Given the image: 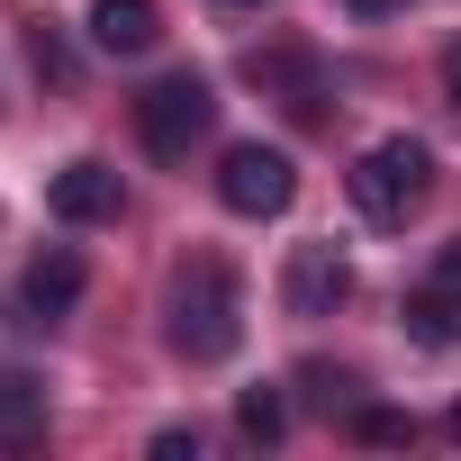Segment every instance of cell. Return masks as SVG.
Instances as JSON below:
<instances>
[{"instance_id":"9a60e30c","label":"cell","mask_w":461,"mask_h":461,"mask_svg":"<svg viewBox=\"0 0 461 461\" xmlns=\"http://www.w3.org/2000/svg\"><path fill=\"white\" fill-rule=\"evenodd\" d=\"M434 290H443V299H461V236L434 254Z\"/></svg>"},{"instance_id":"4fadbf2b","label":"cell","mask_w":461,"mask_h":461,"mask_svg":"<svg viewBox=\"0 0 461 461\" xmlns=\"http://www.w3.org/2000/svg\"><path fill=\"white\" fill-rule=\"evenodd\" d=\"M299 380H308V398H317V407H353V389H362L353 371H326V362H308Z\"/></svg>"},{"instance_id":"ac0fdd59","label":"cell","mask_w":461,"mask_h":461,"mask_svg":"<svg viewBox=\"0 0 461 461\" xmlns=\"http://www.w3.org/2000/svg\"><path fill=\"white\" fill-rule=\"evenodd\" d=\"M443 434H452V443H461V398H452V416H443Z\"/></svg>"},{"instance_id":"6da1fadb","label":"cell","mask_w":461,"mask_h":461,"mask_svg":"<svg viewBox=\"0 0 461 461\" xmlns=\"http://www.w3.org/2000/svg\"><path fill=\"white\" fill-rule=\"evenodd\" d=\"M163 344L181 362H226L245 344V290H236V272H226L217 254H190L181 263V281L163 299Z\"/></svg>"},{"instance_id":"52a82bcc","label":"cell","mask_w":461,"mask_h":461,"mask_svg":"<svg viewBox=\"0 0 461 461\" xmlns=\"http://www.w3.org/2000/svg\"><path fill=\"white\" fill-rule=\"evenodd\" d=\"M82 281H91V272H82V254H73V245L37 254V263H28V281H19V326H55V317L82 299Z\"/></svg>"},{"instance_id":"ba28073f","label":"cell","mask_w":461,"mask_h":461,"mask_svg":"<svg viewBox=\"0 0 461 461\" xmlns=\"http://www.w3.org/2000/svg\"><path fill=\"white\" fill-rule=\"evenodd\" d=\"M91 46L100 55H154L163 46V10L154 0H91Z\"/></svg>"},{"instance_id":"8fae6325","label":"cell","mask_w":461,"mask_h":461,"mask_svg":"<svg viewBox=\"0 0 461 461\" xmlns=\"http://www.w3.org/2000/svg\"><path fill=\"white\" fill-rule=\"evenodd\" d=\"M353 443H371V452H389V443H416V425H407L398 407H353Z\"/></svg>"},{"instance_id":"7c38bea8","label":"cell","mask_w":461,"mask_h":461,"mask_svg":"<svg viewBox=\"0 0 461 461\" xmlns=\"http://www.w3.org/2000/svg\"><path fill=\"white\" fill-rule=\"evenodd\" d=\"M407 326H416V344H452V335H461V326H452V299H443V290L407 299Z\"/></svg>"},{"instance_id":"30bf717a","label":"cell","mask_w":461,"mask_h":461,"mask_svg":"<svg viewBox=\"0 0 461 461\" xmlns=\"http://www.w3.org/2000/svg\"><path fill=\"white\" fill-rule=\"evenodd\" d=\"M236 434H245L254 452H272V443L290 434V398H281L272 380H263V389H245V398H236Z\"/></svg>"},{"instance_id":"2e32d148","label":"cell","mask_w":461,"mask_h":461,"mask_svg":"<svg viewBox=\"0 0 461 461\" xmlns=\"http://www.w3.org/2000/svg\"><path fill=\"white\" fill-rule=\"evenodd\" d=\"M443 91H452V109H461V37L443 46Z\"/></svg>"},{"instance_id":"9c48e42d","label":"cell","mask_w":461,"mask_h":461,"mask_svg":"<svg viewBox=\"0 0 461 461\" xmlns=\"http://www.w3.org/2000/svg\"><path fill=\"white\" fill-rule=\"evenodd\" d=\"M46 443V389L28 371H0V452H28Z\"/></svg>"},{"instance_id":"7a4b0ae2","label":"cell","mask_w":461,"mask_h":461,"mask_svg":"<svg viewBox=\"0 0 461 461\" xmlns=\"http://www.w3.org/2000/svg\"><path fill=\"white\" fill-rule=\"evenodd\" d=\"M425 190H434V154H425L416 136H380V145L353 163V208H362L371 226H407V217L425 208Z\"/></svg>"},{"instance_id":"277c9868","label":"cell","mask_w":461,"mask_h":461,"mask_svg":"<svg viewBox=\"0 0 461 461\" xmlns=\"http://www.w3.org/2000/svg\"><path fill=\"white\" fill-rule=\"evenodd\" d=\"M217 199L236 208V217H281V208L299 199V163H290L281 145H226V163H217Z\"/></svg>"},{"instance_id":"e0dca14e","label":"cell","mask_w":461,"mask_h":461,"mask_svg":"<svg viewBox=\"0 0 461 461\" xmlns=\"http://www.w3.org/2000/svg\"><path fill=\"white\" fill-rule=\"evenodd\" d=\"M344 10H353V19H398L407 0H344Z\"/></svg>"},{"instance_id":"3957f363","label":"cell","mask_w":461,"mask_h":461,"mask_svg":"<svg viewBox=\"0 0 461 461\" xmlns=\"http://www.w3.org/2000/svg\"><path fill=\"white\" fill-rule=\"evenodd\" d=\"M208 118H217V91H208L199 73H163V82L136 100V136H145V154H163V163H181V154L208 136Z\"/></svg>"},{"instance_id":"8992f818","label":"cell","mask_w":461,"mask_h":461,"mask_svg":"<svg viewBox=\"0 0 461 461\" xmlns=\"http://www.w3.org/2000/svg\"><path fill=\"white\" fill-rule=\"evenodd\" d=\"M281 299H290V317H335V308L353 299V263H344L335 245H290Z\"/></svg>"},{"instance_id":"5b68a950","label":"cell","mask_w":461,"mask_h":461,"mask_svg":"<svg viewBox=\"0 0 461 461\" xmlns=\"http://www.w3.org/2000/svg\"><path fill=\"white\" fill-rule=\"evenodd\" d=\"M46 208H55L64 226H109V217L127 208V181H118V163L82 154V163H64V172L46 181Z\"/></svg>"},{"instance_id":"5bb4252c","label":"cell","mask_w":461,"mask_h":461,"mask_svg":"<svg viewBox=\"0 0 461 461\" xmlns=\"http://www.w3.org/2000/svg\"><path fill=\"white\" fill-rule=\"evenodd\" d=\"M154 461H199V434H181V425H163V434H154Z\"/></svg>"}]
</instances>
